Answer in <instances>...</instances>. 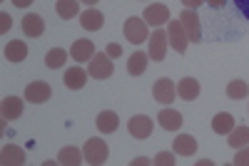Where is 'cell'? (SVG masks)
Listing matches in <instances>:
<instances>
[{"label": "cell", "mask_w": 249, "mask_h": 166, "mask_svg": "<svg viewBox=\"0 0 249 166\" xmlns=\"http://www.w3.org/2000/svg\"><path fill=\"white\" fill-rule=\"evenodd\" d=\"M82 154H85V161L92 164V166L105 164V161H107V154H110L107 141H102V139H97V136H90V139L85 141V147H82Z\"/></svg>", "instance_id": "cell-1"}, {"label": "cell", "mask_w": 249, "mask_h": 166, "mask_svg": "<svg viewBox=\"0 0 249 166\" xmlns=\"http://www.w3.org/2000/svg\"><path fill=\"white\" fill-rule=\"evenodd\" d=\"M122 32L127 37V43L142 45L147 40V23H144V17H127L122 25Z\"/></svg>", "instance_id": "cell-2"}, {"label": "cell", "mask_w": 249, "mask_h": 166, "mask_svg": "<svg viewBox=\"0 0 249 166\" xmlns=\"http://www.w3.org/2000/svg\"><path fill=\"white\" fill-rule=\"evenodd\" d=\"M112 72H115L112 57H110L107 52H95V57L90 60L88 75H90V77H95V79H107Z\"/></svg>", "instance_id": "cell-3"}, {"label": "cell", "mask_w": 249, "mask_h": 166, "mask_svg": "<svg viewBox=\"0 0 249 166\" xmlns=\"http://www.w3.org/2000/svg\"><path fill=\"white\" fill-rule=\"evenodd\" d=\"M167 40H170V35L164 30H160V28L150 35V52L147 55H150L152 62H162L164 60V55H167V45H170Z\"/></svg>", "instance_id": "cell-4"}, {"label": "cell", "mask_w": 249, "mask_h": 166, "mask_svg": "<svg viewBox=\"0 0 249 166\" xmlns=\"http://www.w3.org/2000/svg\"><path fill=\"white\" fill-rule=\"evenodd\" d=\"M175 94H177V87L172 85V79L160 77V79L155 82V87H152L155 102H160V105H170V102H175Z\"/></svg>", "instance_id": "cell-5"}, {"label": "cell", "mask_w": 249, "mask_h": 166, "mask_svg": "<svg viewBox=\"0 0 249 166\" xmlns=\"http://www.w3.org/2000/svg\"><path fill=\"white\" fill-rule=\"evenodd\" d=\"M53 94L50 85L48 82H30V85L25 87V102H30V105H43V102H48Z\"/></svg>", "instance_id": "cell-6"}, {"label": "cell", "mask_w": 249, "mask_h": 166, "mask_svg": "<svg viewBox=\"0 0 249 166\" xmlns=\"http://www.w3.org/2000/svg\"><path fill=\"white\" fill-rule=\"evenodd\" d=\"M127 129H130V134L135 139H150V134L155 129V121L150 117H144V114H137V117H132L127 121Z\"/></svg>", "instance_id": "cell-7"}, {"label": "cell", "mask_w": 249, "mask_h": 166, "mask_svg": "<svg viewBox=\"0 0 249 166\" xmlns=\"http://www.w3.org/2000/svg\"><path fill=\"white\" fill-rule=\"evenodd\" d=\"M179 20H182V25H184V32H187V37H190V43H199L202 28H199V17H197V13L190 10V8H184L182 15H179Z\"/></svg>", "instance_id": "cell-8"}, {"label": "cell", "mask_w": 249, "mask_h": 166, "mask_svg": "<svg viewBox=\"0 0 249 166\" xmlns=\"http://www.w3.org/2000/svg\"><path fill=\"white\" fill-rule=\"evenodd\" d=\"M187 43H190V37H187V32H184L182 20H170V45L175 47V52L184 55L187 52Z\"/></svg>", "instance_id": "cell-9"}, {"label": "cell", "mask_w": 249, "mask_h": 166, "mask_svg": "<svg viewBox=\"0 0 249 166\" xmlns=\"http://www.w3.org/2000/svg\"><path fill=\"white\" fill-rule=\"evenodd\" d=\"M144 23H150V25H164V23H170V8L167 5H162V3H155L150 8H144Z\"/></svg>", "instance_id": "cell-10"}, {"label": "cell", "mask_w": 249, "mask_h": 166, "mask_svg": "<svg viewBox=\"0 0 249 166\" xmlns=\"http://www.w3.org/2000/svg\"><path fill=\"white\" fill-rule=\"evenodd\" d=\"M80 25L88 32H97V30H102V25H105V15H102L100 10H95V8H88L85 13H80Z\"/></svg>", "instance_id": "cell-11"}, {"label": "cell", "mask_w": 249, "mask_h": 166, "mask_svg": "<svg viewBox=\"0 0 249 166\" xmlns=\"http://www.w3.org/2000/svg\"><path fill=\"white\" fill-rule=\"evenodd\" d=\"M70 55L75 62H90L95 57V43H90V40H75L70 47Z\"/></svg>", "instance_id": "cell-12"}, {"label": "cell", "mask_w": 249, "mask_h": 166, "mask_svg": "<svg viewBox=\"0 0 249 166\" xmlns=\"http://www.w3.org/2000/svg\"><path fill=\"white\" fill-rule=\"evenodd\" d=\"M23 107H25V102L20 97H5L3 105H0V114H3L5 121H13L23 114Z\"/></svg>", "instance_id": "cell-13"}, {"label": "cell", "mask_w": 249, "mask_h": 166, "mask_svg": "<svg viewBox=\"0 0 249 166\" xmlns=\"http://www.w3.org/2000/svg\"><path fill=\"white\" fill-rule=\"evenodd\" d=\"M0 161H3V166H20L25 164V151L15 144H5L3 151H0Z\"/></svg>", "instance_id": "cell-14"}, {"label": "cell", "mask_w": 249, "mask_h": 166, "mask_svg": "<svg viewBox=\"0 0 249 166\" xmlns=\"http://www.w3.org/2000/svg\"><path fill=\"white\" fill-rule=\"evenodd\" d=\"M157 121H160V127L164 132H177L182 127V114L177 109H162L157 114Z\"/></svg>", "instance_id": "cell-15"}, {"label": "cell", "mask_w": 249, "mask_h": 166, "mask_svg": "<svg viewBox=\"0 0 249 166\" xmlns=\"http://www.w3.org/2000/svg\"><path fill=\"white\" fill-rule=\"evenodd\" d=\"M177 94L184 99V102H192L199 97V82L195 77H184L177 82Z\"/></svg>", "instance_id": "cell-16"}, {"label": "cell", "mask_w": 249, "mask_h": 166, "mask_svg": "<svg viewBox=\"0 0 249 166\" xmlns=\"http://www.w3.org/2000/svg\"><path fill=\"white\" fill-rule=\"evenodd\" d=\"M62 82H65L68 90H82V87L88 85V72L82 70V67H70L65 72V77H62Z\"/></svg>", "instance_id": "cell-17"}, {"label": "cell", "mask_w": 249, "mask_h": 166, "mask_svg": "<svg viewBox=\"0 0 249 166\" xmlns=\"http://www.w3.org/2000/svg\"><path fill=\"white\" fill-rule=\"evenodd\" d=\"M147 65H150V55L147 52H135L127 60V75L130 77H140V75H144Z\"/></svg>", "instance_id": "cell-18"}, {"label": "cell", "mask_w": 249, "mask_h": 166, "mask_svg": "<svg viewBox=\"0 0 249 166\" xmlns=\"http://www.w3.org/2000/svg\"><path fill=\"white\" fill-rule=\"evenodd\" d=\"M28 57V45L23 40H10L5 45V60L8 62H23Z\"/></svg>", "instance_id": "cell-19"}, {"label": "cell", "mask_w": 249, "mask_h": 166, "mask_svg": "<svg viewBox=\"0 0 249 166\" xmlns=\"http://www.w3.org/2000/svg\"><path fill=\"white\" fill-rule=\"evenodd\" d=\"M23 32L25 35H30V37H40V35H43L45 32V23H43V17H40V15H25L23 17Z\"/></svg>", "instance_id": "cell-20"}, {"label": "cell", "mask_w": 249, "mask_h": 166, "mask_svg": "<svg viewBox=\"0 0 249 166\" xmlns=\"http://www.w3.org/2000/svg\"><path fill=\"white\" fill-rule=\"evenodd\" d=\"M82 161H85V154L75 147H65L57 154V164H62V166H80Z\"/></svg>", "instance_id": "cell-21"}, {"label": "cell", "mask_w": 249, "mask_h": 166, "mask_svg": "<svg viewBox=\"0 0 249 166\" xmlns=\"http://www.w3.org/2000/svg\"><path fill=\"white\" fill-rule=\"evenodd\" d=\"M212 129H214V134H230L232 129H234V117L230 114V112H219V114H214V119H212Z\"/></svg>", "instance_id": "cell-22"}, {"label": "cell", "mask_w": 249, "mask_h": 166, "mask_svg": "<svg viewBox=\"0 0 249 166\" xmlns=\"http://www.w3.org/2000/svg\"><path fill=\"white\" fill-rule=\"evenodd\" d=\"M195 151H197V139H195V136L179 134V136L175 139V154H179V156H192Z\"/></svg>", "instance_id": "cell-23"}, {"label": "cell", "mask_w": 249, "mask_h": 166, "mask_svg": "<svg viewBox=\"0 0 249 166\" xmlns=\"http://www.w3.org/2000/svg\"><path fill=\"white\" fill-rule=\"evenodd\" d=\"M117 121H120L117 114L107 109V112H100V114H97V121H95V124H97V132H100V134H112V132L117 129Z\"/></svg>", "instance_id": "cell-24"}, {"label": "cell", "mask_w": 249, "mask_h": 166, "mask_svg": "<svg viewBox=\"0 0 249 166\" xmlns=\"http://www.w3.org/2000/svg\"><path fill=\"white\" fill-rule=\"evenodd\" d=\"M55 10L62 20H72L75 15H80V0H57Z\"/></svg>", "instance_id": "cell-25"}, {"label": "cell", "mask_w": 249, "mask_h": 166, "mask_svg": "<svg viewBox=\"0 0 249 166\" xmlns=\"http://www.w3.org/2000/svg\"><path fill=\"white\" fill-rule=\"evenodd\" d=\"M227 144L234 149H242L249 144V127H234L230 134H227Z\"/></svg>", "instance_id": "cell-26"}, {"label": "cell", "mask_w": 249, "mask_h": 166, "mask_svg": "<svg viewBox=\"0 0 249 166\" xmlns=\"http://www.w3.org/2000/svg\"><path fill=\"white\" fill-rule=\"evenodd\" d=\"M65 62H68V52L62 50V47H53V50L45 55V65H48L50 70H60Z\"/></svg>", "instance_id": "cell-27"}, {"label": "cell", "mask_w": 249, "mask_h": 166, "mask_svg": "<svg viewBox=\"0 0 249 166\" xmlns=\"http://www.w3.org/2000/svg\"><path fill=\"white\" fill-rule=\"evenodd\" d=\"M227 97H230V99H244V97H249L247 82H244V79H234V82H230V85H227Z\"/></svg>", "instance_id": "cell-28"}, {"label": "cell", "mask_w": 249, "mask_h": 166, "mask_svg": "<svg viewBox=\"0 0 249 166\" xmlns=\"http://www.w3.org/2000/svg\"><path fill=\"white\" fill-rule=\"evenodd\" d=\"M152 164H157V166H175V154H170V151H160V154L152 159Z\"/></svg>", "instance_id": "cell-29"}, {"label": "cell", "mask_w": 249, "mask_h": 166, "mask_svg": "<svg viewBox=\"0 0 249 166\" xmlns=\"http://www.w3.org/2000/svg\"><path fill=\"white\" fill-rule=\"evenodd\" d=\"M234 164H237V166H249V144H247V147H242V149H237Z\"/></svg>", "instance_id": "cell-30"}, {"label": "cell", "mask_w": 249, "mask_h": 166, "mask_svg": "<svg viewBox=\"0 0 249 166\" xmlns=\"http://www.w3.org/2000/svg\"><path fill=\"white\" fill-rule=\"evenodd\" d=\"M232 3H234V5L239 8V13L249 20V0H232Z\"/></svg>", "instance_id": "cell-31"}, {"label": "cell", "mask_w": 249, "mask_h": 166, "mask_svg": "<svg viewBox=\"0 0 249 166\" xmlns=\"http://www.w3.org/2000/svg\"><path fill=\"white\" fill-rule=\"evenodd\" d=\"M105 52L115 60V57H120V55H122V47H120L117 43H107V50H105Z\"/></svg>", "instance_id": "cell-32"}, {"label": "cell", "mask_w": 249, "mask_h": 166, "mask_svg": "<svg viewBox=\"0 0 249 166\" xmlns=\"http://www.w3.org/2000/svg\"><path fill=\"white\" fill-rule=\"evenodd\" d=\"M202 3H207V0H182V5H184V8H190V10L199 8Z\"/></svg>", "instance_id": "cell-33"}, {"label": "cell", "mask_w": 249, "mask_h": 166, "mask_svg": "<svg viewBox=\"0 0 249 166\" xmlns=\"http://www.w3.org/2000/svg\"><path fill=\"white\" fill-rule=\"evenodd\" d=\"M0 20H3V25H0V30L5 32V30L10 28V23H13V20H10V15H8V13H3V15H0Z\"/></svg>", "instance_id": "cell-34"}, {"label": "cell", "mask_w": 249, "mask_h": 166, "mask_svg": "<svg viewBox=\"0 0 249 166\" xmlns=\"http://www.w3.org/2000/svg\"><path fill=\"white\" fill-rule=\"evenodd\" d=\"M135 166H144V164H150V159H144V156H137L135 161H132Z\"/></svg>", "instance_id": "cell-35"}, {"label": "cell", "mask_w": 249, "mask_h": 166, "mask_svg": "<svg viewBox=\"0 0 249 166\" xmlns=\"http://www.w3.org/2000/svg\"><path fill=\"white\" fill-rule=\"evenodd\" d=\"M13 3H15L18 8H28V5L33 3V0H13Z\"/></svg>", "instance_id": "cell-36"}, {"label": "cell", "mask_w": 249, "mask_h": 166, "mask_svg": "<svg viewBox=\"0 0 249 166\" xmlns=\"http://www.w3.org/2000/svg\"><path fill=\"white\" fill-rule=\"evenodd\" d=\"M207 3H210L212 8H222V5L227 3V0H207Z\"/></svg>", "instance_id": "cell-37"}, {"label": "cell", "mask_w": 249, "mask_h": 166, "mask_svg": "<svg viewBox=\"0 0 249 166\" xmlns=\"http://www.w3.org/2000/svg\"><path fill=\"white\" fill-rule=\"evenodd\" d=\"M80 3H88V5H90V8H92V5H95V3H100V0H80Z\"/></svg>", "instance_id": "cell-38"}]
</instances>
